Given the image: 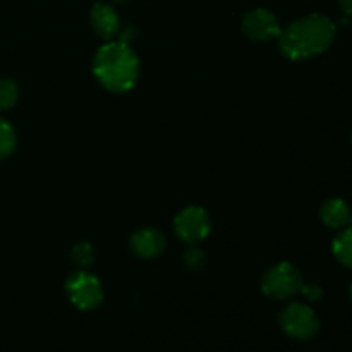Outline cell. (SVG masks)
Wrapping results in <instances>:
<instances>
[{"mask_svg":"<svg viewBox=\"0 0 352 352\" xmlns=\"http://www.w3.org/2000/svg\"><path fill=\"white\" fill-rule=\"evenodd\" d=\"M184 261L186 265H188V268L196 272L203 267V263H205V253L199 250H189L188 253L184 254Z\"/></svg>","mask_w":352,"mask_h":352,"instance_id":"obj_15","label":"cell"},{"mask_svg":"<svg viewBox=\"0 0 352 352\" xmlns=\"http://www.w3.org/2000/svg\"><path fill=\"white\" fill-rule=\"evenodd\" d=\"M336 40V24L322 14L301 17L278 34V48L289 60H305L323 54Z\"/></svg>","mask_w":352,"mask_h":352,"instance_id":"obj_1","label":"cell"},{"mask_svg":"<svg viewBox=\"0 0 352 352\" xmlns=\"http://www.w3.org/2000/svg\"><path fill=\"white\" fill-rule=\"evenodd\" d=\"M320 217H322L323 223L330 229L339 230L352 226V212L349 205L340 198H333L323 203Z\"/></svg>","mask_w":352,"mask_h":352,"instance_id":"obj_10","label":"cell"},{"mask_svg":"<svg viewBox=\"0 0 352 352\" xmlns=\"http://www.w3.org/2000/svg\"><path fill=\"white\" fill-rule=\"evenodd\" d=\"M174 227L177 236L184 243L196 244L208 236L212 222H210V217L205 210L199 208V206H189L175 217Z\"/></svg>","mask_w":352,"mask_h":352,"instance_id":"obj_6","label":"cell"},{"mask_svg":"<svg viewBox=\"0 0 352 352\" xmlns=\"http://www.w3.org/2000/svg\"><path fill=\"white\" fill-rule=\"evenodd\" d=\"M305 285L298 268L291 263H278L265 272L261 278V291L272 299L284 301L299 294Z\"/></svg>","mask_w":352,"mask_h":352,"instance_id":"obj_3","label":"cell"},{"mask_svg":"<svg viewBox=\"0 0 352 352\" xmlns=\"http://www.w3.org/2000/svg\"><path fill=\"white\" fill-rule=\"evenodd\" d=\"M72 263L78 265V267L86 268L95 261V253H93V248L88 243H78L72 248Z\"/></svg>","mask_w":352,"mask_h":352,"instance_id":"obj_14","label":"cell"},{"mask_svg":"<svg viewBox=\"0 0 352 352\" xmlns=\"http://www.w3.org/2000/svg\"><path fill=\"white\" fill-rule=\"evenodd\" d=\"M65 292L72 305L81 311L96 309L103 301V289L98 278L88 272H76L65 282Z\"/></svg>","mask_w":352,"mask_h":352,"instance_id":"obj_4","label":"cell"},{"mask_svg":"<svg viewBox=\"0 0 352 352\" xmlns=\"http://www.w3.org/2000/svg\"><path fill=\"white\" fill-rule=\"evenodd\" d=\"M301 292L305 294V298L308 299V301H320L323 296V291L316 284H308V285L305 284L302 285Z\"/></svg>","mask_w":352,"mask_h":352,"instance_id":"obj_16","label":"cell"},{"mask_svg":"<svg viewBox=\"0 0 352 352\" xmlns=\"http://www.w3.org/2000/svg\"><path fill=\"white\" fill-rule=\"evenodd\" d=\"M93 72L105 89L126 93L140 78V58L127 43L109 41L96 52Z\"/></svg>","mask_w":352,"mask_h":352,"instance_id":"obj_2","label":"cell"},{"mask_svg":"<svg viewBox=\"0 0 352 352\" xmlns=\"http://www.w3.org/2000/svg\"><path fill=\"white\" fill-rule=\"evenodd\" d=\"M340 6V9L347 14V16H352V0H337Z\"/></svg>","mask_w":352,"mask_h":352,"instance_id":"obj_18","label":"cell"},{"mask_svg":"<svg viewBox=\"0 0 352 352\" xmlns=\"http://www.w3.org/2000/svg\"><path fill=\"white\" fill-rule=\"evenodd\" d=\"M134 34H136V30H134V28H131V26H127L126 30L120 31V40L119 41H122V43L129 45V41L133 40Z\"/></svg>","mask_w":352,"mask_h":352,"instance_id":"obj_17","label":"cell"},{"mask_svg":"<svg viewBox=\"0 0 352 352\" xmlns=\"http://www.w3.org/2000/svg\"><path fill=\"white\" fill-rule=\"evenodd\" d=\"M332 251L340 265L352 268V227H347L337 234V237L333 239Z\"/></svg>","mask_w":352,"mask_h":352,"instance_id":"obj_11","label":"cell"},{"mask_svg":"<svg viewBox=\"0 0 352 352\" xmlns=\"http://www.w3.org/2000/svg\"><path fill=\"white\" fill-rule=\"evenodd\" d=\"M243 31L258 41H268L278 38L282 28L277 17L267 9H253L243 17Z\"/></svg>","mask_w":352,"mask_h":352,"instance_id":"obj_7","label":"cell"},{"mask_svg":"<svg viewBox=\"0 0 352 352\" xmlns=\"http://www.w3.org/2000/svg\"><path fill=\"white\" fill-rule=\"evenodd\" d=\"M165 236L157 229H141L131 237V248H133L134 253L138 254L143 260H151V258H157L158 254L164 253L165 250Z\"/></svg>","mask_w":352,"mask_h":352,"instance_id":"obj_8","label":"cell"},{"mask_svg":"<svg viewBox=\"0 0 352 352\" xmlns=\"http://www.w3.org/2000/svg\"><path fill=\"white\" fill-rule=\"evenodd\" d=\"M280 327L292 339L309 340L318 333L320 320L309 306L292 302L280 313Z\"/></svg>","mask_w":352,"mask_h":352,"instance_id":"obj_5","label":"cell"},{"mask_svg":"<svg viewBox=\"0 0 352 352\" xmlns=\"http://www.w3.org/2000/svg\"><path fill=\"white\" fill-rule=\"evenodd\" d=\"M89 19H91V26L95 30V33L98 34L103 40H110L112 36H116L120 30L119 16L113 10V7L107 6V3H95L91 7V14H89Z\"/></svg>","mask_w":352,"mask_h":352,"instance_id":"obj_9","label":"cell"},{"mask_svg":"<svg viewBox=\"0 0 352 352\" xmlns=\"http://www.w3.org/2000/svg\"><path fill=\"white\" fill-rule=\"evenodd\" d=\"M16 148V133L7 120L0 119V158L9 157Z\"/></svg>","mask_w":352,"mask_h":352,"instance_id":"obj_13","label":"cell"},{"mask_svg":"<svg viewBox=\"0 0 352 352\" xmlns=\"http://www.w3.org/2000/svg\"><path fill=\"white\" fill-rule=\"evenodd\" d=\"M351 298H352V285H351Z\"/></svg>","mask_w":352,"mask_h":352,"instance_id":"obj_20","label":"cell"},{"mask_svg":"<svg viewBox=\"0 0 352 352\" xmlns=\"http://www.w3.org/2000/svg\"><path fill=\"white\" fill-rule=\"evenodd\" d=\"M113 2H126V0H113Z\"/></svg>","mask_w":352,"mask_h":352,"instance_id":"obj_19","label":"cell"},{"mask_svg":"<svg viewBox=\"0 0 352 352\" xmlns=\"http://www.w3.org/2000/svg\"><path fill=\"white\" fill-rule=\"evenodd\" d=\"M19 98V88L12 79H0V110H9Z\"/></svg>","mask_w":352,"mask_h":352,"instance_id":"obj_12","label":"cell"}]
</instances>
